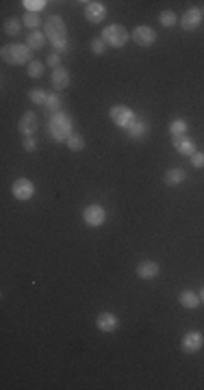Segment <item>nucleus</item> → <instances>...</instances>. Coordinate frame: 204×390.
Segmentation results:
<instances>
[{
    "label": "nucleus",
    "instance_id": "2eb2a0df",
    "mask_svg": "<svg viewBox=\"0 0 204 390\" xmlns=\"http://www.w3.org/2000/svg\"><path fill=\"white\" fill-rule=\"evenodd\" d=\"M172 139H174V148H176L178 154H183V156H193V154H195V143L187 135L172 137Z\"/></svg>",
    "mask_w": 204,
    "mask_h": 390
},
{
    "label": "nucleus",
    "instance_id": "6ab92c4d",
    "mask_svg": "<svg viewBox=\"0 0 204 390\" xmlns=\"http://www.w3.org/2000/svg\"><path fill=\"white\" fill-rule=\"evenodd\" d=\"M26 46L31 48V50H42V48L46 46V35H44L42 30H33L31 35H28Z\"/></svg>",
    "mask_w": 204,
    "mask_h": 390
},
{
    "label": "nucleus",
    "instance_id": "bb28decb",
    "mask_svg": "<svg viewBox=\"0 0 204 390\" xmlns=\"http://www.w3.org/2000/svg\"><path fill=\"white\" fill-rule=\"evenodd\" d=\"M159 22L163 24V26H174L176 24V13L174 11H161V15H159Z\"/></svg>",
    "mask_w": 204,
    "mask_h": 390
},
{
    "label": "nucleus",
    "instance_id": "7c9ffc66",
    "mask_svg": "<svg viewBox=\"0 0 204 390\" xmlns=\"http://www.w3.org/2000/svg\"><path fill=\"white\" fill-rule=\"evenodd\" d=\"M191 158V165L195 167V169H202L204 167V152H195L193 156H189Z\"/></svg>",
    "mask_w": 204,
    "mask_h": 390
},
{
    "label": "nucleus",
    "instance_id": "7ed1b4c3",
    "mask_svg": "<svg viewBox=\"0 0 204 390\" xmlns=\"http://www.w3.org/2000/svg\"><path fill=\"white\" fill-rule=\"evenodd\" d=\"M0 54H3L5 63H11V65L31 63V48L24 46V44H7Z\"/></svg>",
    "mask_w": 204,
    "mask_h": 390
},
{
    "label": "nucleus",
    "instance_id": "b1692460",
    "mask_svg": "<svg viewBox=\"0 0 204 390\" xmlns=\"http://www.w3.org/2000/svg\"><path fill=\"white\" fill-rule=\"evenodd\" d=\"M22 5L26 7V13H39L48 3H46V0H24Z\"/></svg>",
    "mask_w": 204,
    "mask_h": 390
},
{
    "label": "nucleus",
    "instance_id": "a211bd4d",
    "mask_svg": "<svg viewBox=\"0 0 204 390\" xmlns=\"http://www.w3.org/2000/svg\"><path fill=\"white\" fill-rule=\"evenodd\" d=\"M178 302H181L183 308H189V310H193V308L200 306V295H195L193 290H183L181 295H178Z\"/></svg>",
    "mask_w": 204,
    "mask_h": 390
},
{
    "label": "nucleus",
    "instance_id": "f257e3e1",
    "mask_svg": "<svg viewBox=\"0 0 204 390\" xmlns=\"http://www.w3.org/2000/svg\"><path fill=\"white\" fill-rule=\"evenodd\" d=\"M46 37L56 50H65L68 48V28H65V22L59 15H50L46 20Z\"/></svg>",
    "mask_w": 204,
    "mask_h": 390
},
{
    "label": "nucleus",
    "instance_id": "412c9836",
    "mask_svg": "<svg viewBox=\"0 0 204 390\" xmlns=\"http://www.w3.org/2000/svg\"><path fill=\"white\" fill-rule=\"evenodd\" d=\"M20 30H22V20H18V18H9L5 22V32L9 37H18L20 35Z\"/></svg>",
    "mask_w": 204,
    "mask_h": 390
},
{
    "label": "nucleus",
    "instance_id": "c756f323",
    "mask_svg": "<svg viewBox=\"0 0 204 390\" xmlns=\"http://www.w3.org/2000/svg\"><path fill=\"white\" fill-rule=\"evenodd\" d=\"M89 48H92V52H94V54L102 56L104 50H107V44L102 42V37H98V39H92V46H89Z\"/></svg>",
    "mask_w": 204,
    "mask_h": 390
},
{
    "label": "nucleus",
    "instance_id": "4be33fe9",
    "mask_svg": "<svg viewBox=\"0 0 204 390\" xmlns=\"http://www.w3.org/2000/svg\"><path fill=\"white\" fill-rule=\"evenodd\" d=\"M128 130H130V137H133V139H143L148 126H145V121H143V119H135V124L130 126Z\"/></svg>",
    "mask_w": 204,
    "mask_h": 390
},
{
    "label": "nucleus",
    "instance_id": "f704fd0d",
    "mask_svg": "<svg viewBox=\"0 0 204 390\" xmlns=\"http://www.w3.org/2000/svg\"><path fill=\"white\" fill-rule=\"evenodd\" d=\"M202 15H204V7H202Z\"/></svg>",
    "mask_w": 204,
    "mask_h": 390
},
{
    "label": "nucleus",
    "instance_id": "0eeeda50",
    "mask_svg": "<svg viewBox=\"0 0 204 390\" xmlns=\"http://www.w3.org/2000/svg\"><path fill=\"white\" fill-rule=\"evenodd\" d=\"M83 219L87 225L92 228H100L104 223V219H107V210H104L100 204H92L83 210Z\"/></svg>",
    "mask_w": 204,
    "mask_h": 390
},
{
    "label": "nucleus",
    "instance_id": "f03ea898",
    "mask_svg": "<svg viewBox=\"0 0 204 390\" xmlns=\"http://www.w3.org/2000/svg\"><path fill=\"white\" fill-rule=\"evenodd\" d=\"M48 133L54 141H68V137L72 135V117L65 113H52L50 121H48Z\"/></svg>",
    "mask_w": 204,
    "mask_h": 390
},
{
    "label": "nucleus",
    "instance_id": "cd10ccee",
    "mask_svg": "<svg viewBox=\"0 0 204 390\" xmlns=\"http://www.w3.org/2000/svg\"><path fill=\"white\" fill-rule=\"evenodd\" d=\"M46 107L50 109V111H54V113H59V109H61V98H59V93H50V95H48Z\"/></svg>",
    "mask_w": 204,
    "mask_h": 390
},
{
    "label": "nucleus",
    "instance_id": "f8f14e48",
    "mask_svg": "<svg viewBox=\"0 0 204 390\" xmlns=\"http://www.w3.org/2000/svg\"><path fill=\"white\" fill-rule=\"evenodd\" d=\"M202 24V9H187L183 20H181V26L183 30H195Z\"/></svg>",
    "mask_w": 204,
    "mask_h": 390
},
{
    "label": "nucleus",
    "instance_id": "ddd939ff",
    "mask_svg": "<svg viewBox=\"0 0 204 390\" xmlns=\"http://www.w3.org/2000/svg\"><path fill=\"white\" fill-rule=\"evenodd\" d=\"M137 275L141 280H154L159 275V263L154 260H143V263L137 265Z\"/></svg>",
    "mask_w": 204,
    "mask_h": 390
},
{
    "label": "nucleus",
    "instance_id": "72a5a7b5",
    "mask_svg": "<svg viewBox=\"0 0 204 390\" xmlns=\"http://www.w3.org/2000/svg\"><path fill=\"white\" fill-rule=\"evenodd\" d=\"M200 302H204V288L200 290Z\"/></svg>",
    "mask_w": 204,
    "mask_h": 390
},
{
    "label": "nucleus",
    "instance_id": "20e7f679",
    "mask_svg": "<svg viewBox=\"0 0 204 390\" xmlns=\"http://www.w3.org/2000/svg\"><path fill=\"white\" fill-rule=\"evenodd\" d=\"M102 42L111 48H122L128 42V30L122 24H109L102 30Z\"/></svg>",
    "mask_w": 204,
    "mask_h": 390
},
{
    "label": "nucleus",
    "instance_id": "6e6552de",
    "mask_svg": "<svg viewBox=\"0 0 204 390\" xmlns=\"http://www.w3.org/2000/svg\"><path fill=\"white\" fill-rule=\"evenodd\" d=\"M85 18L92 24H100L107 20V7L102 3H85Z\"/></svg>",
    "mask_w": 204,
    "mask_h": 390
},
{
    "label": "nucleus",
    "instance_id": "dca6fc26",
    "mask_svg": "<svg viewBox=\"0 0 204 390\" xmlns=\"http://www.w3.org/2000/svg\"><path fill=\"white\" fill-rule=\"evenodd\" d=\"M50 83L52 87L56 89V91H63V89H68L70 87V72L65 70V68H56L52 72V76H50Z\"/></svg>",
    "mask_w": 204,
    "mask_h": 390
},
{
    "label": "nucleus",
    "instance_id": "aec40b11",
    "mask_svg": "<svg viewBox=\"0 0 204 390\" xmlns=\"http://www.w3.org/2000/svg\"><path fill=\"white\" fill-rule=\"evenodd\" d=\"M65 145L72 150V152H80L85 148V139H83V135H78V133H72L68 137V141H65Z\"/></svg>",
    "mask_w": 204,
    "mask_h": 390
},
{
    "label": "nucleus",
    "instance_id": "39448f33",
    "mask_svg": "<svg viewBox=\"0 0 204 390\" xmlns=\"http://www.w3.org/2000/svg\"><path fill=\"white\" fill-rule=\"evenodd\" d=\"M109 115H111V121L115 124L118 128H130L135 124V113L130 111L128 107H122V104H115V107H111L109 111Z\"/></svg>",
    "mask_w": 204,
    "mask_h": 390
},
{
    "label": "nucleus",
    "instance_id": "4468645a",
    "mask_svg": "<svg viewBox=\"0 0 204 390\" xmlns=\"http://www.w3.org/2000/svg\"><path fill=\"white\" fill-rule=\"evenodd\" d=\"M18 130L24 137H31L33 133H35V130H37V115H35V113H33V111L24 113L22 119H20V124H18Z\"/></svg>",
    "mask_w": 204,
    "mask_h": 390
},
{
    "label": "nucleus",
    "instance_id": "a878e982",
    "mask_svg": "<svg viewBox=\"0 0 204 390\" xmlns=\"http://www.w3.org/2000/svg\"><path fill=\"white\" fill-rule=\"evenodd\" d=\"M28 98H31V102H33V104H46L48 93L44 91V89H31Z\"/></svg>",
    "mask_w": 204,
    "mask_h": 390
},
{
    "label": "nucleus",
    "instance_id": "c85d7f7f",
    "mask_svg": "<svg viewBox=\"0 0 204 390\" xmlns=\"http://www.w3.org/2000/svg\"><path fill=\"white\" fill-rule=\"evenodd\" d=\"M39 15L37 13H24V18H22V24H26L28 28H37L39 26Z\"/></svg>",
    "mask_w": 204,
    "mask_h": 390
},
{
    "label": "nucleus",
    "instance_id": "393cba45",
    "mask_svg": "<svg viewBox=\"0 0 204 390\" xmlns=\"http://www.w3.org/2000/svg\"><path fill=\"white\" fill-rule=\"evenodd\" d=\"M44 68H46V63H42V61H31L28 63V76L31 78H39L44 74Z\"/></svg>",
    "mask_w": 204,
    "mask_h": 390
},
{
    "label": "nucleus",
    "instance_id": "2f4dec72",
    "mask_svg": "<svg viewBox=\"0 0 204 390\" xmlns=\"http://www.w3.org/2000/svg\"><path fill=\"white\" fill-rule=\"evenodd\" d=\"M61 56H59V52H52L50 56H48V65H50L52 70H56V68H61Z\"/></svg>",
    "mask_w": 204,
    "mask_h": 390
},
{
    "label": "nucleus",
    "instance_id": "1a4fd4ad",
    "mask_svg": "<svg viewBox=\"0 0 204 390\" xmlns=\"http://www.w3.org/2000/svg\"><path fill=\"white\" fill-rule=\"evenodd\" d=\"M133 39H135V44L148 48V46H152L154 42H157V30H154L152 26H137L133 30Z\"/></svg>",
    "mask_w": 204,
    "mask_h": 390
},
{
    "label": "nucleus",
    "instance_id": "473e14b6",
    "mask_svg": "<svg viewBox=\"0 0 204 390\" xmlns=\"http://www.w3.org/2000/svg\"><path fill=\"white\" fill-rule=\"evenodd\" d=\"M22 145H24V150H26V152H35V150H37V141L33 139V137H26Z\"/></svg>",
    "mask_w": 204,
    "mask_h": 390
},
{
    "label": "nucleus",
    "instance_id": "9d476101",
    "mask_svg": "<svg viewBox=\"0 0 204 390\" xmlns=\"http://www.w3.org/2000/svg\"><path fill=\"white\" fill-rule=\"evenodd\" d=\"M118 325H120V321H118V316L113 312H100V314H98V319H96V328L100 332H104V334L115 332Z\"/></svg>",
    "mask_w": 204,
    "mask_h": 390
},
{
    "label": "nucleus",
    "instance_id": "f3484780",
    "mask_svg": "<svg viewBox=\"0 0 204 390\" xmlns=\"http://www.w3.org/2000/svg\"><path fill=\"white\" fill-rule=\"evenodd\" d=\"M187 180V174H185V169L181 167H174V169H167L165 172V184L167 186H178V184H183Z\"/></svg>",
    "mask_w": 204,
    "mask_h": 390
},
{
    "label": "nucleus",
    "instance_id": "5701e85b",
    "mask_svg": "<svg viewBox=\"0 0 204 390\" xmlns=\"http://www.w3.org/2000/svg\"><path fill=\"white\" fill-rule=\"evenodd\" d=\"M187 130H189V126H187L185 119H174L172 124H169V133H172V137L187 135Z\"/></svg>",
    "mask_w": 204,
    "mask_h": 390
},
{
    "label": "nucleus",
    "instance_id": "423d86ee",
    "mask_svg": "<svg viewBox=\"0 0 204 390\" xmlns=\"http://www.w3.org/2000/svg\"><path fill=\"white\" fill-rule=\"evenodd\" d=\"M11 193H13L15 200L26 202L35 195V184H33L31 180H26V178H18V180L11 184Z\"/></svg>",
    "mask_w": 204,
    "mask_h": 390
},
{
    "label": "nucleus",
    "instance_id": "9b49d317",
    "mask_svg": "<svg viewBox=\"0 0 204 390\" xmlns=\"http://www.w3.org/2000/svg\"><path fill=\"white\" fill-rule=\"evenodd\" d=\"M202 343H204V338H202L200 332H187L181 347H183V351H187V353H195V351H200Z\"/></svg>",
    "mask_w": 204,
    "mask_h": 390
}]
</instances>
